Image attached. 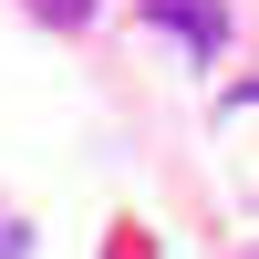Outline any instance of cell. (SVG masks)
<instances>
[{
  "label": "cell",
  "mask_w": 259,
  "mask_h": 259,
  "mask_svg": "<svg viewBox=\"0 0 259 259\" xmlns=\"http://www.w3.org/2000/svg\"><path fill=\"white\" fill-rule=\"evenodd\" d=\"M145 21H156V31H177L197 62L228 52V11H218V0H145Z\"/></svg>",
  "instance_id": "obj_1"
},
{
  "label": "cell",
  "mask_w": 259,
  "mask_h": 259,
  "mask_svg": "<svg viewBox=\"0 0 259 259\" xmlns=\"http://www.w3.org/2000/svg\"><path fill=\"white\" fill-rule=\"evenodd\" d=\"M41 21H52V31H83V21H94V0H31Z\"/></svg>",
  "instance_id": "obj_2"
},
{
  "label": "cell",
  "mask_w": 259,
  "mask_h": 259,
  "mask_svg": "<svg viewBox=\"0 0 259 259\" xmlns=\"http://www.w3.org/2000/svg\"><path fill=\"white\" fill-rule=\"evenodd\" d=\"M0 259H31V228L21 218H0Z\"/></svg>",
  "instance_id": "obj_3"
}]
</instances>
